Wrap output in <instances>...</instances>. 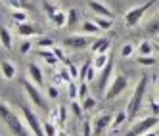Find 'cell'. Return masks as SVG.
<instances>
[{
    "label": "cell",
    "mask_w": 159,
    "mask_h": 136,
    "mask_svg": "<svg viewBox=\"0 0 159 136\" xmlns=\"http://www.w3.org/2000/svg\"><path fill=\"white\" fill-rule=\"evenodd\" d=\"M153 2H155V0H150V2H146V4H142V6H138V8L129 10V12L125 14V25H127L129 29L136 27V25H138L140 21H142V17L146 16V12L153 6Z\"/></svg>",
    "instance_id": "obj_6"
},
{
    "label": "cell",
    "mask_w": 159,
    "mask_h": 136,
    "mask_svg": "<svg viewBox=\"0 0 159 136\" xmlns=\"http://www.w3.org/2000/svg\"><path fill=\"white\" fill-rule=\"evenodd\" d=\"M0 44L6 48V50H12L14 46V40H12V33H10L6 27H0Z\"/></svg>",
    "instance_id": "obj_16"
},
{
    "label": "cell",
    "mask_w": 159,
    "mask_h": 136,
    "mask_svg": "<svg viewBox=\"0 0 159 136\" xmlns=\"http://www.w3.org/2000/svg\"><path fill=\"white\" fill-rule=\"evenodd\" d=\"M27 69H29V75L33 79V83H35L37 86H42L44 84V75H42V69L37 65V63H27Z\"/></svg>",
    "instance_id": "obj_13"
},
{
    "label": "cell",
    "mask_w": 159,
    "mask_h": 136,
    "mask_svg": "<svg viewBox=\"0 0 159 136\" xmlns=\"http://www.w3.org/2000/svg\"><path fill=\"white\" fill-rule=\"evenodd\" d=\"M107 61H109V54H94L92 65L96 67V71H102V69L107 65Z\"/></svg>",
    "instance_id": "obj_20"
},
{
    "label": "cell",
    "mask_w": 159,
    "mask_h": 136,
    "mask_svg": "<svg viewBox=\"0 0 159 136\" xmlns=\"http://www.w3.org/2000/svg\"><path fill=\"white\" fill-rule=\"evenodd\" d=\"M31 48H33V40H29V39H27V40H23V42H21L19 52L25 56V54H29V52H31Z\"/></svg>",
    "instance_id": "obj_37"
},
{
    "label": "cell",
    "mask_w": 159,
    "mask_h": 136,
    "mask_svg": "<svg viewBox=\"0 0 159 136\" xmlns=\"http://www.w3.org/2000/svg\"><path fill=\"white\" fill-rule=\"evenodd\" d=\"M155 42H159V37H157V40H155Z\"/></svg>",
    "instance_id": "obj_49"
},
{
    "label": "cell",
    "mask_w": 159,
    "mask_h": 136,
    "mask_svg": "<svg viewBox=\"0 0 159 136\" xmlns=\"http://www.w3.org/2000/svg\"><path fill=\"white\" fill-rule=\"evenodd\" d=\"M12 21L16 25H19V23H25L27 21V10H12Z\"/></svg>",
    "instance_id": "obj_23"
},
{
    "label": "cell",
    "mask_w": 159,
    "mask_h": 136,
    "mask_svg": "<svg viewBox=\"0 0 159 136\" xmlns=\"http://www.w3.org/2000/svg\"><path fill=\"white\" fill-rule=\"evenodd\" d=\"M50 21H52L56 27H67V14L60 10V12H56V14L50 17Z\"/></svg>",
    "instance_id": "obj_22"
},
{
    "label": "cell",
    "mask_w": 159,
    "mask_h": 136,
    "mask_svg": "<svg viewBox=\"0 0 159 136\" xmlns=\"http://www.w3.org/2000/svg\"><path fill=\"white\" fill-rule=\"evenodd\" d=\"M94 39L90 35H69L63 40V46L73 48V50H83V48H90Z\"/></svg>",
    "instance_id": "obj_7"
},
{
    "label": "cell",
    "mask_w": 159,
    "mask_h": 136,
    "mask_svg": "<svg viewBox=\"0 0 159 136\" xmlns=\"http://www.w3.org/2000/svg\"><path fill=\"white\" fill-rule=\"evenodd\" d=\"M152 109H153L152 115H159V102H157V104H152Z\"/></svg>",
    "instance_id": "obj_44"
},
{
    "label": "cell",
    "mask_w": 159,
    "mask_h": 136,
    "mask_svg": "<svg viewBox=\"0 0 159 136\" xmlns=\"http://www.w3.org/2000/svg\"><path fill=\"white\" fill-rule=\"evenodd\" d=\"M94 21H96V25H98L102 31H109V29L113 27V19H111V17H102V16H96V17H94Z\"/></svg>",
    "instance_id": "obj_24"
},
{
    "label": "cell",
    "mask_w": 159,
    "mask_h": 136,
    "mask_svg": "<svg viewBox=\"0 0 159 136\" xmlns=\"http://www.w3.org/2000/svg\"><path fill=\"white\" fill-rule=\"evenodd\" d=\"M58 94H60V92H58V86H56V84H50V86H48V98H50V100H58Z\"/></svg>",
    "instance_id": "obj_42"
},
{
    "label": "cell",
    "mask_w": 159,
    "mask_h": 136,
    "mask_svg": "<svg viewBox=\"0 0 159 136\" xmlns=\"http://www.w3.org/2000/svg\"><path fill=\"white\" fill-rule=\"evenodd\" d=\"M90 65H92V63L84 61V65L81 67V71H79V79H81V81H86V73H88V69H90Z\"/></svg>",
    "instance_id": "obj_40"
},
{
    "label": "cell",
    "mask_w": 159,
    "mask_h": 136,
    "mask_svg": "<svg viewBox=\"0 0 159 136\" xmlns=\"http://www.w3.org/2000/svg\"><path fill=\"white\" fill-rule=\"evenodd\" d=\"M19 111H21V115H23V121L27 123V127L31 129L33 134H35V136H46V132H44V127L40 125L39 117L35 115V111L29 109V107L23 106V104H19Z\"/></svg>",
    "instance_id": "obj_4"
},
{
    "label": "cell",
    "mask_w": 159,
    "mask_h": 136,
    "mask_svg": "<svg viewBox=\"0 0 159 136\" xmlns=\"http://www.w3.org/2000/svg\"><path fill=\"white\" fill-rule=\"evenodd\" d=\"M37 46H39V50H42V48H52L54 46V40L50 37H39Z\"/></svg>",
    "instance_id": "obj_31"
},
{
    "label": "cell",
    "mask_w": 159,
    "mask_h": 136,
    "mask_svg": "<svg viewBox=\"0 0 159 136\" xmlns=\"http://www.w3.org/2000/svg\"><path fill=\"white\" fill-rule=\"evenodd\" d=\"M65 121H67V111H65L63 106H60L58 107V125H60V127H63Z\"/></svg>",
    "instance_id": "obj_36"
},
{
    "label": "cell",
    "mask_w": 159,
    "mask_h": 136,
    "mask_svg": "<svg viewBox=\"0 0 159 136\" xmlns=\"http://www.w3.org/2000/svg\"><path fill=\"white\" fill-rule=\"evenodd\" d=\"M136 52H138V56H153V52H155V44L150 42V40H142Z\"/></svg>",
    "instance_id": "obj_17"
},
{
    "label": "cell",
    "mask_w": 159,
    "mask_h": 136,
    "mask_svg": "<svg viewBox=\"0 0 159 136\" xmlns=\"http://www.w3.org/2000/svg\"><path fill=\"white\" fill-rule=\"evenodd\" d=\"M0 121L6 125L8 130L14 136H35L31 132V129L27 127V123L21 121V117L10 106H6L2 100H0Z\"/></svg>",
    "instance_id": "obj_1"
},
{
    "label": "cell",
    "mask_w": 159,
    "mask_h": 136,
    "mask_svg": "<svg viewBox=\"0 0 159 136\" xmlns=\"http://www.w3.org/2000/svg\"><path fill=\"white\" fill-rule=\"evenodd\" d=\"M67 69H69V73H71L73 79H79V71H81V69H79L75 63H67Z\"/></svg>",
    "instance_id": "obj_43"
},
{
    "label": "cell",
    "mask_w": 159,
    "mask_h": 136,
    "mask_svg": "<svg viewBox=\"0 0 159 136\" xmlns=\"http://www.w3.org/2000/svg\"><path fill=\"white\" fill-rule=\"evenodd\" d=\"M127 86H129L127 75H115V77H113V81L109 83V86H107V90H106L104 98H106L107 102L115 100V98H119V96L125 92V88H127Z\"/></svg>",
    "instance_id": "obj_5"
},
{
    "label": "cell",
    "mask_w": 159,
    "mask_h": 136,
    "mask_svg": "<svg viewBox=\"0 0 159 136\" xmlns=\"http://www.w3.org/2000/svg\"><path fill=\"white\" fill-rule=\"evenodd\" d=\"M111 75H113V61L109 60L107 65L102 69V75H100V92H102V94H106V90H107V86H109Z\"/></svg>",
    "instance_id": "obj_12"
},
{
    "label": "cell",
    "mask_w": 159,
    "mask_h": 136,
    "mask_svg": "<svg viewBox=\"0 0 159 136\" xmlns=\"http://www.w3.org/2000/svg\"><path fill=\"white\" fill-rule=\"evenodd\" d=\"M21 86H23L27 98L33 102V106H37V107L44 109V100H42V94H40V90L37 88V84L31 83V81H27V79H23V81H21Z\"/></svg>",
    "instance_id": "obj_9"
},
{
    "label": "cell",
    "mask_w": 159,
    "mask_h": 136,
    "mask_svg": "<svg viewBox=\"0 0 159 136\" xmlns=\"http://www.w3.org/2000/svg\"><path fill=\"white\" fill-rule=\"evenodd\" d=\"M58 136H69V134H67V132H63V130H60V132H58Z\"/></svg>",
    "instance_id": "obj_46"
},
{
    "label": "cell",
    "mask_w": 159,
    "mask_h": 136,
    "mask_svg": "<svg viewBox=\"0 0 159 136\" xmlns=\"http://www.w3.org/2000/svg\"><path fill=\"white\" fill-rule=\"evenodd\" d=\"M83 136H94V129H92V121H83Z\"/></svg>",
    "instance_id": "obj_35"
},
{
    "label": "cell",
    "mask_w": 159,
    "mask_h": 136,
    "mask_svg": "<svg viewBox=\"0 0 159 136\" xmlns=\"http://www.w3.org/2000/svg\"><path fill=\"white\" fill-rule=\"evenodd\" d=\"M144 136H159V134H157V130H148Z\"/></svg>",
    "instance_id": "obj_45"
},
{
    "label": "cell",
    "mask_w": 159,
    "mask_h": 136,
    "mask_svg": "<svg viewBox=\"0 0 159 136\" xmlns=\"http://www.w3.org/2000/svg\"><path fill=\"white\" fill-rule=\"evenodd\" d=\"M132 54H134V46L132 44H125L123 50H121V58H129V56H132Z\"/></svg>",
    "instance_id": "obj_38"
},
{
    "label": "cell",
    "mask_w": 159,
    "mask_h": 136,
    "mask_svg": "<svg viewBox=\"0 0 159 136\" xmlns=\"http://www.w3.org/2000/svg\"><path fill=\"white\" fill-rule=\"evenodd\" d=\"M88 96V81H81L79 83V100H84Z\"/></svg>",
    "instance_id": "obj_34"
},
{
    "label": "cell",
    "mask_w": 159,
    "mask_h": 136,
    "mask_svg": "<svg viewBox=\"0 0 159 136\" xmlns=\"http://www.w3.org/2000/svg\"><path fill=\"white\" fill-rule=\"evenodd\" d=\"M155 52L159 54V42H155Z\"/></svg>",
    "instance_id": "obj_47"
},
{
    "label": "cell",
    "mask_w": 159,
    "mask_h": 136,
    "mask_svg": "<svg viewBox=\"0 0 159 136\" xmlns=\"http://www.w3.org/2000/svg\"><path fill=\"white\" fill-rule=\"evenodd\" d=\"M146 86H148V77L142 75L140 81L136 83V86H134V92H132L130 100H129V107H127L129 119H134L136 113H138V109L142 106V100H144V94H146Z\"/></svg>",
    "instance_id": "obj_2"
},
{
    "label": "cell",
    "mask_w": 159,
    "mask_h": 136,
    "mask_svg": "<svg viewBox=\"0 0 159 136\" xmlns=\"http://www.w3.org/2000/svg\"><path fill=\"white\" fill-rule=\"evenodd\" d=\"M102 29L96 25V21L92 19V21H84V23H83V35H90V37H94V35H98V33H100Z\"/></svg>",
    "instance_id": "obj_19"
},
{
    "label": "cell",
    "mask_w": 159,
    "mask_h": 136,
    "mask_svg": "<svg viewBox=\"0 0 159 136\" xmlns=\"http://www.w3.org/2000/svg\"><path fill=\"white\" fill-rule=\"evenodd\" d=\"M42 6H44V12H46V16H48V17H52L56 12H60V8H58V6H54V4H50L48 0H44Z\"/></svg>",
    "instance_id": "obj_33"
},
{
    "label": "cell",
    "mask_w": 159,
    "mask_h": 136,
    "mask_svg": "<svg viewBox=\"0 0 159 136\" xmlns=\"http://www.w3.org/2000/svg\"><path fill=\"white\" fill-rule=\"evenodd\" d=\"M71 111H73V117H77V119H81L83 117V106H81V102H77V100H73L71 102Z\"/></svg>",
    "instance_id": "obj_32"
},
{
    "label": "cell",
    "mask_w": 159,
    "mask_h": 136,
    "mask_svg": "<svg viewBox=\"0 0 159 136\" xmlns=\"http://www.w3.org/2000/svg\"><path fill=\"white\" fill-rule=\"evenodd\" d=\"M67 96H69V100H79V84H75L73 81L67 84Z\"/></svg>",
    "instance_id": "obj_27"
},
{
    "label": "cell",
    "mask_w": 159,
    "mask_h": 136,
    "mask_svg": "<svg viewBox=\"0 0 159 136\" xmlns=\"http://www.w3.org/2000/svg\"><path fill=\"white\" fill-rule=\"evenodd\" d=\"M148 33H150L152 37H159V19H157V21H153V23L148 27Z\"/></svg>",
    "instance_id": "obj_39"
},
{
    "label": "cell",
    "mask_w": 159,
    "mask_h": 136,
    "mask_svg": "<svg viewBox=\"0 0 159 136\" xmlns=\"http://www.w3.org/2000/svg\"><path fill=\"white\" fill-rule=\"evenodd\" d=\"M86 6H88V10H92L96 16H102V17H111V19H113V12H111V10H109L104 2H100V0H88Z\"/></svg>",
    "instance_id": "obj_10"
},
{
    "label": "cell",
    "mask_w": 159,
    "mask_h": 136,
    "mask_svg": "<svg viewBox=\"0 0 159 136\" xmlns=\"http://www.w3.org/2000/svg\"><path fill=\"white\" fill-rule=\"evenodd\" d=\"M0 71H2V77L4 79L12 81V79L16 77V65L12 61H8V60H2V61H0Z\"/></svg>",
    "instance_id": "obj_15"
},
{
    "label": "cell",
    "mask_w": 159,
    "mask_h": 136,
    "mask_svg": "<svg viewBox=\"0 0 159 136\" xmlns=\"http://www.w3.org/2000/svg\"><path fill=\"white\" fill-rule=\"evenodd\" d=\"M157 134H159V129H157Z\"/></svg>",
    "instance_id": "obj_50"
},
{
    "label": "cell",
    "mask_w": 159,
    "mask_h": 136,
    "mask_svg": "<svg viewBox=\"0 0 159 136\" xmlns=\"http://www.w3.org/2000/svg\"><path fill=\"white\" fill-rule=\"evenodd\" d=\"M109 48H111V40L109 39H94L92 46H90V50L94 54H107Z\"/></svg>",
    "instance_id": "obj_14"
},
{
    "label": "cell",
    "mask_w": 159,
    "mask_h": 136,
    "mask_svg": "<svg viewBox=\"0 0 159 136\" xmlns=\"http://www.w3.org/2000/svg\"><path fill=\"white\" fill-rule=\"evenodd\" d=\"M111 123H113V115H111V113H100L98 117H94V121H92L94 136H104L106 132H109Z\"/></svg>",
    "instance_id": "obj_8"
},
{
    "label": "cell",
    "mask_w": 159,
    "mask_h": 136,
    "mask_svg": "<svg viewBox=\"0 0 159 136\" xmlns=\"http://www.w3.org/2000/svg\"><path fill=\"white\" fill-rule=\"evenodd\" d=\"M52 52H54L56 56H58V60H60V61H65V63H69V60L65 58V52H63L61 48H58V46H54V50H52Z\"/></svg>",
    "instance_id": "obj_41"
},
{
    "label": "cell",
    "mask_w": 159,
    "mask_h": 136,
    "mask_svg": "<svg viewBox=\"0 0 159 136\" xmlns=\"http://www.w3.org/2000/svg\"><path fill=\"white\" fill-rule=\"evenodd\" d=\"M4 2L12 8V10H25V8H31V2H29V0H4Z\"/></svg>",
    "instance_id": "obj_25"
},
{
    "label": "cell",
    "mask_w": 159,
    "mask_h": 136,
    "mask_svg": "<svg viewBox=\"0 0 159 136\" xmlns=\"http://www.w3.org/2000/svg\"><path fill=\"white\" fill-rule=\"evenodd\" d=\"M42 127H44V132H46V136H58V127H56L52 121H44Z\"/></svg>",
    "instance_id": "obj_28"
},
{
    "label": "cell",
    "mask_w": 159,
    "mask_h": 136,
    "mask_svg": "<svg viewBox=\"0 0 159 136\" xmlns=\"http://www.w3.org/2000/svg\"><path fill=\"white\" fill-rule=\"evenodd\" d=\"M157 102H159V84H157Z\"/></svg>",
    "instance_id": "obj_48"
},
{
    "label": "cell",
    "mask_w": 159,
    "mask_h": 136,
    "mask_svg": "<svg viewBox=\"0 0 159 136\" xmlns=\"http://www.w3.org/2000/svg\"><path fill=\"white\" fill-rule=\"evenodd\" d=\"M17 35L23 37V39H31V37H39L40 31L35 23H31V21H25V23H19L17 25Z\"/></svg>",
    "instance_id": "obj_11"
},
{
    "label": "cell",
    "mask_w": 159,
    "mask_h": 136,
    "mask_svg": "<svg viewBox=\"0 0 159 136\" xmlns=\"http://www.w3.org/2000/svg\"><path fill=\"white\" fill-rule=\"evenodd\" d=\"M81 106H83V111H92L96 107V98L86 96L84 100H81Z\"/></svg>",
    "instance_id": "obj_26"
},
{
    "label": "cell",
    "mask_w": 159,
    "mask_h": 136,
    "mask_svg": "<svg viewBox=\"0 0 159 136\" xmlns=\"http://www.w3.org/2000/svg\"><path fill=\"white\" fill-rule=\"evenodd\" d=\"M39 56H40V58L44 60V61H46L48 65H58V56H56L54 52H50L48 48H42V50H39Z\"/></svg>",
    "instance_id": "obj_18"
},
{
    "label": "cell",
    "mask_w": 159,
    "mask_h": 136,
    "mask_svg": "<svg viewBox=\"0 0 159 136\" xmlns=\"http://www.w3.org/2000/svg\"><path fill=\"white\" fill-rule=\"evenodd\" d=\"M136 61H138L140 65H144V67H153L155 65V58H153V56H138Z\"/></svg>",
    "instance_id": "obj_29"
},
{
    "label": "cell",
    "mask_w": 159,
    "mask_h": 136,
    "mask_svg": "<svg viewBox=\"0 0 159 136\" xmlns=\"http://www.w3.org/2000/svg\"><path fill=\"white\" fill-rule=\"evenodd\" d=\"M127 119H129L127 111H119V113H115V115H113V123H111V129H109V130H111V132H113V130H117Z\"/></svg>",
    "instance_id": "obj_21"
},
{
    "label": "cell",
    "mask_w": 159,
    "mask_h": 136,
    "mask_svg": "<svg viewBox=\"0 0 159 136\" xmlns=\"http://www.w3.org/2000/svg\"><path fill=\"white\" fill-rule=\"evenodd\" d=\"M77 19H79V14H77V10L75 8H71L69 12H67V27H75L77 25Z\"/></svg>",
    "instance_id": "obj_30"
},
{
    "label": "cell",
    "mask_w": 159,
    "mask_h": 136,
    "mask_svg": "<svg viewBox=\"0 0 159 136\" xmlns=\"http://www.w3.org/2000/svg\"><path fill=\"white\" fill-rule=\"evenodd\" d=\"M159 125V115H150V117H144L140 121H136L130 130L127 132V136H144L148 130H153Z\"/></svg>",
    "instance_id": "obj_3"
}]
</instances>
